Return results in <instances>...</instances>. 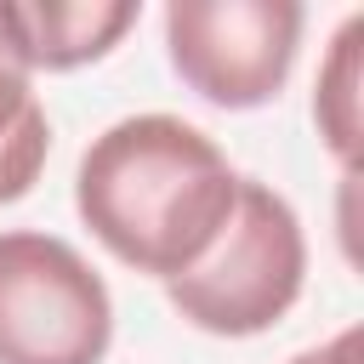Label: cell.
Returning a JSON list of instances; mask_svg holds the SVG:
<instances>
[{
  "instance_id": "6da1fadb",
  "label": "cell",
  "mask_w": 364,
  "mask_h": 364,
  "mask_svg": "<svg viewBox=\"0 0 364 364\" xmlns=\"http://www.w3.org/2000/svg\"><path fill=\"white\" fill-rule=\"evenodd\" d=\"M239 193V171L182 114H125L74 171V210L97 233V245L148 273L182 279L222 233Z\"/></svg>"
},
{
  "instance_id": "7a4b0ae2",
  "label": "cell",
  "mask_w": 364,
  "mask_h": 364,
  "mask_svg": "<svg viewBox=\"0 0 364 364\" xmlns=\"http://www.w3.org/2000/svg\"><path fill=\"white\" fill-rule=\"evenodd\" d=\"M307 284V233L290 199L256 176H239L233 210L216 245L165 284L171 307L205 336H262L273 330Z\"/></svg>"
},
{
  "instance_id": "3957f363",
  "label": "cell",
  "mask_w": 364,
  "mask_h": 364,
  "mask_svg": "<svg viewBox=\"0 0 364 364\" xmlns=\"http://www.w3.org/2000/svg\"><path fill=\"white\" fill-rule=\"evenodd\" d=\"M114 296L102 273L57 233H0V364H102Z\"/></svg>"
},
{
  "instance_id": "277c9868",
  "label": "cell",
  "mask_w": 364,
  "mask_h": 364,
  "mask_svg": "<svg viewBox=\"0 0 364 364\" xmlns=\"http://www.w3.org/2000/svg\"><path fill=\"white\" fill-rule=\"evenodd\" d=\"M301 23L296 0H171L165 51L188 91L245 114L284 91Z\"/></svg>"
},
{
  "instance_id": "5b68a950",
  "label": "cell",
  "mask_w": 364,
  "mask_h": 364,
  "mask_svg": "<svg viewBox=\"0 0 364 364\" xmlns=\"http://www.w3.org/2000/svg\"><path fill=\"white\" fill-rule=\"evenodd\" d=\"M0 23L23 57V68H85L119 46V34L136 23L131 0H0Z\"/></svg>"
},
{
  "instance_id": "8992f818",
  "label": "cell",
  "mask_w": 364,
  "mask_h": 364,
  "mask_svg": "<svg viewBox=\"0 0 364 364\" xmlns=\"http://www.w3.org/2000/svg\"><path fill=\"white\" fill-rule=\"evenodd\" d=\"M358 40H364V17L353 11L336 28L330 57L313 85V119H318L324 148L341 159V171H358Z\"/></svg>"
},
{
  "instance_id": "52a82bcc",
  "label": "cell",
  "mask_w": 364,
  "mask_h": 364,
  "mask_svg": "<svg viewBox=\"0 0 364 364\" xmlns=\"http://www.w3.org/2000/svg\"><path fill=\"white\" fill-rule=\"evenodd\" d=\"M46 154H51V119H46V108H34L11 136H0V205L23 199L34 188V176L46 171Z\"/></svg>"
},
{
  "instance_id": "ba28073f",
  "label": "cell",
  "mask_w": 364,
  "mask_h": 364,
  "mask_svg": "<svg viewBox=\"0 0 364 364\" xmlns=\"http://www.w3.org/2000/svg\"><path fill=\"white\" fill-rule=\"evenodd\" d=\"M34 108H40L34 102V74L23 68V57H17V46L0 23V136H11Z\"/></svg>"
},
{
  "instance_id": "9c48e42d",
  "label": "cell",
  "mask_w": 364,
  "mask_h": 364,
  "mask_svg": "<svg viewBox=\"0 0 364 364\" xmlns=\"http://www.w3.org/2000/svg\"><path fill=\"white\" fill-rule=\"evenodd\" d=\"M358 330H336L330 341H318V347H307V353H296L290 364H358Z\"/></svg>"
}]
</instances>
